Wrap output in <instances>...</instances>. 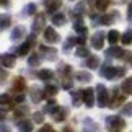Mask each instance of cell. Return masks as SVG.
<instances>
[{"mask_svg":"<svg viewBox=\"0 0 132 132\" xmlns=\"http://www.w3.org/2000/svg\"><path fill=\"white\" fill-rule=\"evenodd\" d=\"M38 132H55V130H54L52 126H49V124H47V126H43V127L39 129Z\"/></svg>","mask_w":132,"mask_h":132,"instance_id":"obj_41","label":"cell"},{"mask_svg":"<svg viewBox=\"0 0 132 132\" xmlns=\"http://www.w3.org/2000/svg\"><path fill=\"white\" fill-rule=\"evenodd\" d=\"M100 73L108 80H116L118 78V67H113V65H101Z\"/></svg>","mask_w":132,"mask_h":132,"instance_id":"obj_4","label":"cell"},{"mask_svg":"<svg viewBox=\"0 0 132 132\" xmlns=\"http://www.w3.org/2000/svg\"><path fill=\"white\" fill-rule=\"evenodd\" d=\"M16 127L20 129V132H33V124H31V121H28V119L18 121Z\"/></svg>","mask_w":132,"mask_h":132,"instance_id":"obj_16","label":"cell"},{"mask_svg":"<svg viewBox=\"0 0 132 132\" xmlns=\"http://www.w3.org/2000/svg\"><path fill=\"white\" fill-rule=\"evenodd\" d=\"M90 43H91V47L96 49V51L103 49V46H104V33L103 31H96L93 36H91Z\"/></svg>","mask_w":132,"mask_h":132,"instance_id":"obj_5","label":"cell"},{"mask_svg":"<svg viewBox=\"0 0 132 132\" xmlns=\"http://www.w3.org/2000/svg\"><path fill=\"white\" fill-rule=\"evenodd\" d=\"M28 108L26 106H20V108H16V111H15V116H16V118H20V116L21 114H28Z\"/></svg>","mask_w":132,"mask_h":132,"instance_id":"obj_37","label":"cell"},{"mask_svg":"<svg viewBox=\"0 0 132 132\" xmlns=\"http://www.w3.org/2000/svg\"><path fill=\"white\" fill-rule=\"evenodd\" d=\"M54 116V121L55 122H62V121H65L69 118V108H65V106H62V108H59L57 111H55Z\"/></svg>","mask_w":132,"mask_h":132,"instance_id":"obj_12","label":"cell"},{"mask_svg":"<svg viewBox=\"0 0 132 132\" xmlns=\"http://www.w3.org/2000/svg\"><path fill=\"white\" fill-rule=\"evenodd\" d=\"M15 62H16L15 55H12V54H3V55H2V65H3L5 69L15 67Z\"/></svg>","mask_w":132,"mask_h":132,"instance_id":"obj_15","label":"cell"},{"mask_svg":"<svg viewBox=\"0 0 132 132\" xmlns=\"http://www.w3.org/2000/svg\"><path fill=\"white\" fill-rule=\"evenodd\" d=\"M23 100H24V95H23V93H16V96L13 98L15 104H21V103H23Z\"/></svg>","mask_w":132,"mask_h":132,"instance_id":"obj_40","label":"cell"},{"mask_svg":"<svg viewBox=\"0 0 132 132\" xmlns=\"http://www.w3.org/2000/svg\"><path fill=\"white\" fill-rule=\"evenodd\" d=\"M24 34H26L24 26H15L12 34H10V39H12V41H20L21 38H24Z\"/></svg>","mask_w":132,"mask_h":132,"instance_id":"obj_13","label":"cell"},{"mask_svg":"<svg viewBox=\"0 0 132 132\" xmlns=\"http://www.w3.org/2000/svg\"><path fill=\"white\" fill-rule=\"evenodd\" d=\"M119 38H121V34H119V31H116V29H111V31L108 33V41L111 43V46H114L116 43H118Z\"/></svg>","mask_w":132,"mask_h":132,"instance_id":"obj_27","label":"cell"},{"mask_svg":"<svg viewBox=\"0 0 132 132\" xmlns=\"http://www.w3.org/2000/svg\"><path fill=\"white\" fill-rule=\"evenodd\" d=\"M88 52H90V51L85 47V46H78V47H77V52H75V55H77V57H90Z\"/></svg>","mask_w":132,"mask_h":132,"instance_id":"obj_32","label":"cell"},{"mask_svg":"<svg viewBox=\"0 0 132 132\" xmlns=\"http://www.w3.org/2000/svg\"><path fill=\"white\" fill-rule=\"evenodd\" d=\"M106 126L113 130H119L126 127V121L122 118H119V116H108L106 118Z\"/></svg>","mask_w":132,"mask_h":132,"instance_id":"obj_2","label":"cell"},{"mask_svg":"<svg viewBox=\"0 0 132 132\" xmlns=\"http://www.w3.org/2000/svg\"><path fill=\"white\" fill-rule=\"evenodd\" d=\"M85 67H88V69H98L100 67V59L96 57V55H90V57H87V60H85Z\"/></svg>","mask_w":132,"mask_h":132,"instance_id":"obj_21","label":"cell"},{"mask_svg":"<svg viewBox=\"0 0 132 132\" xmlns=\"http://www.w3.org/2000/svg\"><path fill=\"white\" fill-rule=\"evenodd\" d=\"M44 5L49 13H54L60 8V0H44Z\"/></svg>","mask_w":132,"mask_h":132,"instance_id":"obj_17","label":"cell"},{"mask_svg":"<svg viewBox=\"0 0 132 132\" xmlns=\"http://www.w3.org/2000/svg\"><path fill=\"white\" fill-rule=\"evenodd\" d=\"M29 96H31V100L34 101V103H38V101H41L43 98H44V91L39 88V87H31L29 88Z\"/></svg>","mask_w":132,"mask_h":132,"instance_id":"obj_11","label":"cell"},{"mask_svg":"<svg viewBox=\"0 0 132 132\" xmlns=\"http://www.w3.org/2000/svg\"><path fill=\"white\" fill-rule=\"evenodd\" d=\"M36 13V5L34 3H28L23 10V16H31V15Z\"/></svg>","mask_w":132,"mask_h":132,"instance_id":"obj_30","label":"cell"},{"mask_svg":"<svg viewBox=\"0 0 132 132\" xmlns=\"http://www.w3.org/2000/svg\"><path fill=\"white\" fill-rule=\"evenodd\" d=\"M121 90H122L126 95H130L132 93V77H129V78L124 80L122 85H121Z\"/></svg>","mask_w":132,"mask_h":132,"instance_id":"obj_26","label":"cell"},{"mask_svg":"<svg viewBox=\"0 0 132 132\" xmlns=\"http://www.w3.org/2000/svg\"><path fill=\"white\" fill-rule=\"evenodd\" d=\"M51 21H52L54 26H64V24L67 23V18H65V15H64V13H55Z\"/></svg>","mask_w":132,"mask_h":132,"instance_id":"obj_22","label":"cell"},{"mask_svg":"<svg viewBox=\"0 0 132 132\" xmlns=\"http://www.w3.org/2000/svg\"><path fill=\"white\" fill-rule=\"evenodd\" d=\"M44 38H46V43H47V44H55V43H59V41H60L59 34L55 33V29H54V28H51V26L44 29Z\"/></svg>","mask_w":132,"mask_h":132,"instance_id":"obj_7","label":"cell"},{"mask_svg":"<svg viewBox=\"0 0 132 132\" xmlns=\"http://www.w3.org/2000/svg\"><path fill=\"white\" fill-rule=\"evenodd\" d=\"M39 51L43 52V55L47 60H55V57H57V51H55L54 47H47V46H41L39 47Z\"/></svg>","mask_w":132,"mask_h":132,"instance_id":"obj_10","label":"cell"},{"mask_svg":"<svg viewBox=\"0 0 132 132\" xmlns=\"http://www.w3.org/2000/svg\"><path fill=\"white\" fill-rule=\"evenodd\" d=\"M121 41H122V44L124 46H129V44H132V29H127L122 36H121Z\"/></svg>","mask_w":132,"mask_h":132,"instance_id":"obj_29","label":"cell"},{"mask_svg":"<svg viewBox=\"0 0 132 132\" xmlns=\"http://www.w3.org/2000/svg\"><path fill=\"white\" fill-rule=\"evenodd\" d=\"M38 78L43 80V82H49V80L54 78V72H52V70H49V69H43V70H39V72H38Z\"/></svg>","mask_w":132,"mask_h":132,"instance_id":"obj_18","label":"cell"},{"mask_svg":"<svg viewBox=\"0 0 132 132\" xmlns=\"http://www.w3.org/2000/svg\"><path fill=\"white\" fill-rule=\"evenodd\" d=\"M96 103H98L100 108H104V106H109V100H108V90H106L104 85H96Z\"/></svg>","mask_w":132,"mask_h":132,"instance_id":"obj_1","label":"cell"},{"mask_svg":"<svg viewBox=\"0 0 132 132\" xmlns=\"http://www.w3.org/2000/svg\"><path fill=\"white\" fill-rule=\"evenodd\" d=\"M70 96H72V103L73 106H80L83 101V95H82V90H72L70 91Z\"/></svg>","mask_w":132,"mask_h":132,"instance_id":"obj_19","label":"cell"},{"mask_svg":"<svg viewBox=\"0 0 132 132\" xmlns=\"http://www.w3.org/2000/svg\"><path fill=\"white\" fill-rule=\"evenodd\" d=\"M82 95H83L85 106H87V108H93V106H95V90L93 88L82 90Z\"/></svg>","mask_w":132,"mask_h":132,"instance_id":"obj_6","label":"cell"},{"mask_svg":"<svg viewBox=\"0 0 132 132\" xmlns=\"http://www.w3.org/2000/svg\"><path fill=\"white\" fill-rule=\"evenodd\" d=\"M10 21H12L10 15H3V16H2V29H7L10 26Z\"/></svg>","mask_w":132,"mask_h":132,"instance_id":"obj_35","label":"cell"},{"mask_svg":"<svg viewBox=\"0 0 132 132\" xmlns=\"http://www.w3.org/2000/svg\"><path fill=\"white\" fill-rule=\"evenodd\" d=\"M124 95H126L124 91L121 93L119 88H114L113 90V98H111V101H109V108L111 109H113V108H119V106L126 101V96Z\"/></svg>","mask_w":132,"mask_h":132,"instance_id":"obj_3","label":"cell"},{"mask_svg":"<svg viewBox=\"0 0 132 132\" xmlns=\"http://www.w3.org/2000/svg\"><path fill=\"white\" fill-rule=\"evenodd\" d=\"M75 78H77V82H80V83H88V82H91V75L88 72H83V70L75 73Z\"/></svg>","mask_w":132,"mask_h":132,"instance_id":"obj_23","label":"cell"},{"mask_svg":"<svg viewBox=\"0 0 132 132\" xmlns=\"http://www.w3.org/2000/svg\"><path fill=\"white\" fill-rule=\"evenodd\" d=\"M29 49H31V44L26 41V43H23L21 46H20V47H16L15 51H16V54H18V55H26Z\"/></svg>","mask_w":132,"mask_h":132,"instance_id":"obj_28","label":"cell"},{"mask_svg":"<svg viewBox=\"0 0 132 132\" xmlns=\"http://www.w3.org/2000/svg\"><path fill=\"white\" fill-rule=\"evenodd\" d=\"M75 44H78L77 43V38H73V36H70V38H67V41L64 43V51L67 52V51L72 47V46H75Z\"/></svg>","mask_w":132,"mask_h":132,"instance_id":"obj_31","label":"cell"},{"mask_svg":"<svg viewBox=\"0 0 132 132\" xmlns=\"http://www.w3.org/2000/svg\"><path fill=\"white\" fill-rule=\"evenodd\" d=\"M122 114L124 116H132V103H126V106L122 108Z\"/></svg>","mask_w":132,"mask_h":132,"instance_id":"obj_38","label":"cell"},{"mask_svg":"<svg viewBox=\"0 0 132 132\" xmlns=\"http://www.w3.org/2000/svg\"><path fill=\"white\" fill-rule=\"evenodd\" d=\"M98 124L96 122H93L90 118H87L85 119V132H98Z\"/></svg>","mask_w":132,"mask_h":132,"instance_id":"obj_24","label":"cell"},{"mask_svg":"<svg viewBox=\"0 0 132 132\" xmlns=\"http://www.w3.org/2000/svg\"><path fill=\"white\" fill-rule=\"evenodd\" d=\"M44 21H46V18H44L43 13H39V15L34 16V21L31 24V29H33L34 34H36V33H41L43 29H44Z\"/></svg>","mask_w":132,"mask_h":132,"instance_id":"obj_8","label":"cell"},{"mask_svg":"<svg viewBox=\"0 0 132 132\" xmlns=\"http://www.w3.org/2000/svg\"><path fill=\"white\" fill-rule=\"evenodd\" d=\"M127 20L132 21V3H129V8H127Z\"/></svg>","mask_w":132,"mask_h":132,"instance_id":"obj_42","label":"cell"},{"mask_svg":"<svg viewBox=\"0 0 132 132\" xmlns=\"http://www.w3.org/2000/svg\"><path fill=\"white\" fill-rule=\"evenodd\" d=\"M113 20H114L113 15H103V16L100 18V23L101 24H109V23H113Z\"/></svg>","mask_w":132,"mask_h":132,"instance_id":"obj_33","label":"cell"},{"mask_svg":"<svg viewBox=\"0 0 132 132\" xmlns=\"http://www.w3.org/2000/svg\"><path fill=\"white\" fill-rule=\"evenodd\" d=\"M33 121H34L36 124H43V121H44V118H43V113H39V111H38V113H34V116H33Z\"/></svg>","mask_w":132,"mask_h":132,"instance_id":"obj_39","label":"cell"},{"mask_svg":"<svg viewBox=\"0 0 132 132\" xmlns=\"http://www.w3.org/2000/svg\"><path fill=\"white\" fill-rule=\"evenodd\" d=\"M24 88H26L24 78H21V77H16V78L13 80V87H12V90L15 91V93H23V91H24Z\"/></svg>","mask_w":132,"mask_h":132,"instance_id":"obj_14","label":"cell"},{"mask_svg":"<svg viewBox=\"0 0 132 132\" xmlns=\"http://www.w3.org/2000/svg\"><path fill=\"white\" fill-rule=\"evenodd\" d=\"M28 65H31V67H36V65H39V57L38 55H29V59H28Z\"/></svg>","mask_w":132,"mask_h":132,"instance_id":"obj_34","label":"cell"},{"mask_svg":"<svg viewBox=\"0 0 132 132\" xmlns=\"http://www.w3.org/2000/svg\"><path fill=\"white\" fill-rule=\"evenodd\" d=\"M57 87H54V85H47V87L44 88V98H54L55 95H57Z\"/></svg>","mask_w":132,"mask_h":132,"instance_id":"obj_25","label":"cell"},{"mask_svg":"<svg viewBox=\"0 0 132 132\" xmlns=\"http://www.w3.org/2000/svg\"><path fill=\"white\" fill-rule=\"evenodd\" d=\"M122 55H124V51L118 47V46H111V47L106 51V57L111 59V57H114V59H122Z\"/></svg>","mask_w":132,"mask_h":132,"instance_id":"obj_9","label":"cell"},{"mask_svg":"<svg viewBox=\"0 0 132 132\" xmlns=\"http://www.w3.org/2000/svg\"><path fill=\"white\" fill-rule=\"evenodd\" d=\"M108 0H98L96 2V8L100 10V12H103V10H106V7H108Z\"/></svg>","mask_w":132,"mask_h":132,"instance_id":"obj_36","label":"cell"},{"mask_svg":"<svg viewBox=\"0 0 132 132\" xmlns=\"http://www.w3.org/2000/svg\"><path fill=\"white\" fill-rule=\"evenodd\" d=\"M114 132H118V130H114Z\"/></svg>","mask_w":132,"mask_h":132,"instance_id":"obj_44","label":"cell"},{"mask_svg":"<svg viewBox=\"0 0 132 132\" xmlns=\"http://www.w3.org/2000/svg\"><path fill=\"white\" fill-rule=\"evenodd\" d=\"M59 109V106L57 103H55L54 100H49L47 103L44 104V108H43V113H47V114H55V111Z\"/></svg>","mask_w":132,"mask_h":132,"instance_id":"obj_20","label":"cell"},{"mask_svg":"<svg viewBox=\"0 0 132 132\" xmlns=\"http://www.w3.org/2000/svg\"><path fill=\"white\" fill-rule=\"evenodd\" d=\"M2 132H12V130H10V127L7 124H2Z\"/></svg>","mask_w":132,"mask_h":132,"instance_id":"obj_43","label":"cell"}]
</instances>
